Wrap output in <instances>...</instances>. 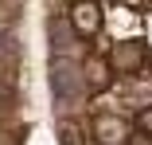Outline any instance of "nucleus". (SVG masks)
<instances>
[{
  "instance_id": "1",
  "label": "nucleus",
  "mask_w": 152,
  "mask_h": 145,
  "mask_svg": "<svg viewBox=\"0 0 152 145\" xmlns=\"http://www.w3.org/2000/svg\"><path fill=\"white\" fill-rule=\"evenodd\" d=\"M109 67H113L117 78H133V75L152 67V47L144 39H121V43L109 47Z\"/></svg>"
},
{
  "instance_id": "2",
  "label": "nucleus",
  "mask_w": 152,
  "mask_h": 145,
  "mask_svg": "<svg viewBox=\"0 0 152 145\" xmlns=\"http://www.w3.org/2000/svg\"><path fill=\"white\" fill-rule=\"evenodd\" d=\"M70 32L78 39H94L102 27H105V8H102V0H70Z\"/></svg>"
},
{
  "instance_id": "3",
  "label": "nucleus",
  "mask_w": 152,
  "mask_h": 145,
  "mask_svg": "<svg viewBox=\"0 0 152 145\" xmlns=\"http://www.w3.org/2000/svg\"><path fill=\"white\" fill-rule=\"evenodd\" d=\"M90 133H94L98 145H133V126L121 114H94Z\"/></svg>"
},
{
  "instance_id": "4",
  "label": "nucleus",
  "mask_w": 152,
  "mask_h": 145,
  "mask_svg": "<svg viewBox=\"0 0 152 145\" xmlns=\"http://www.w3.org/2000/svg\"><path fill=\"white\" fill-rule=\"evenodd\" d=\"M113 67H109V55H86L82 59V82H86V90L90 94H105L109 86H113Z\"/></svg>"
},
{
  "instance_id": "5",
  "label": "nucleus",
  "mask_w": 152,
  "mask_h": 145,
  "mask_svg": "<svg viewBox=\"0 0 152 145\" xmlns=\"http://www.w3.org/2000/svg\"><path fill=\"white\" fill-rule=\"evenodd\" d=\"M133 129H137V133H144V137H152V106H144V110L137 114V122H133Z\"/></svg>"
}]
</instances>
